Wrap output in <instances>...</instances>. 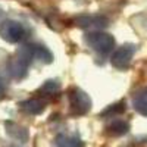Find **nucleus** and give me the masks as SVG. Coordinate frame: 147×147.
<instances>
[{
  "mask_svg": "<svg viewBox=\"0 0 147 147\" xmlns=\"http://www.w3.org/2000/svg\"><path fill=\"white\" fill-rule=\"evenodd\" d=\"M55 147H84V143L75 134H59L55 138Z\"/></svg>",
  "mask_w": 147,
  "mask_h": 147,
  "instance_id": "nucleus-10",
  "label": "nucleus"
},
{
  "mask_svg": "<svg viewBox=\"0 0 147 147\" xmlns=\"http://www.w3.org/2000/svg\"><path fill=\"white\" fill-rule=\"evenodd\" d=\"M132 107L137 113L147 118V87L140 88L132 97Z\"/></svg>",
  "mask_w": 147,
  "mask_h": 147,
  "instance_id": "nucleus-8",
  "label": "nucleus"
},
{
  "mask_svg": "<svg viewBox=\"0 0 147 147\" xmlns=\"http://www.w3.org/2000/svg\"><path fill=\"white\" fill-rule=\"evenodd\" d=\"M85 43L91 47L93 50L100 55V56H107L115 47V38L113 35H110L107 32H103L100 30L97 31H88L84 37Z\"/></svg>",
  "mask_w": 147,
  "mask_h": 147,
  "instance_id": "nucleus-2",
  "label": "nucleus"
},
{
  "mask_svg": "<svg viewBox=\"0 0 147 147\" xmlns=\"http://www.w3.org/2000/svg\"><path fill=\"white\" fill-rule=\"evenodd\" d=\"M59 90H60V82L57 80H47L40 87V93L43 96H53L59 93Z\"/></svg>",
  "mask_w": 147,
  "mask_h": 147,
  "instance_id": "nucleus-13",
  "label": "nucleus"
},
{
  "mask_svg": "<svg viewBox=\"0 0 147 147\" xmlns=\"http://www.w3.org/2000/svg\"><path fill=\"white\" fill-rule=\"evenodd\" d=\"M125 102H119L116 105H110L105 112L102 113L103 116H115V115H119L122 112H125Z\"/></svg>",
  "mask_w": 147,
  "mask_h": 147,
  "instance_id": "nucleus-14",
  "label": "nucleus"
},
{
  "mask_svg": "<svg viewBox=\"0 0 147 147\" xmlns=\"http://www.w3.org/2000/svg\"><path fill=\"white\" fill-rule=\"evenodd\" d=\"M27 35V30L19 21L15 19H5L0 24V37L10 44L21 43Z\"/></svg>",
  "mask_w": 147,
  "mask_h": 147,
  "instance_id": "nucleus-4",
  "label": "nucleus"
},
{
  "mask_svg": "<svg viewBox=\"0 0 147 147\" xmlns=\"http://www.w3.org/2000/svg\"><path fill=\"white\" fill-rule=\"evenodd\" d=\"M68 99H69V106H71L72 115L84 116L91 110L93 103H91L90 96L78 87H71L68 90Z\"/></svg>",
  "mask_w": 147,
  "mask_h": 147,
  "instance_id": "nucleus-3",
  "label": "nucleus"
},
{
  "mask_svg": "<svg viewBox=\"0 0 147 147\" xmlns=\"http://www.w3.org/2000/svg\"><path fill=\"white\" fill-rule=\"evenodd\" d=\"M129 131V124L124 119H113L110 124L106 125L105 132L109 137H121L125 136V134Z\"/></svg>",
  "mask_w": 147,
  "mask_h": 147,
  "instance_id": "nucleus-7",
  "label": "nucleus"
},
{
  "mask_svg": "<svg viewBox=\"0 0 147 147\" xmlns=\"http://www.w3.org/2000/svg\"><path fill=\"white\" fill-rule=\"evenodd\" d=\"M19 107L28 115H40L46 109V102L41 99H27L19 103Z\"/></svg>",
  "mask_w": 147,
  "mask_h": 147,
  "instance_id": "nucleus-9",
  "label": "nucleus"
},
{
  "mask_svg": "<svg viewBox=\"0 0 147 147\" xmlns=\"http://www.w3.org/2000/svg\"><path fill=\"white\" fill-rule=\"evenodd\" d=\"M6 91V84H5V80L0 77V96H3Z\"/></svg>",
  "mask_w": 147,
  "mask_h": 147,
  "instance_id": "nucleus-15",
  "label": "nucleus"
},
{
  "mask_svg": "<svg viewBox=\"0 0 147 147\" xmlns=\"http://www.w3.org/2000/svg\"><path fill=\"white\" fill-rule=\"evenodd\" d=\"M5 127H6V132L10 137H13V138H16L22 143H25L28 140V131L24 127H21L18 124H13V122H6Z\"/></svg>",
  "mask_w": 147,
  "mask_h": 147,
  "instance_id": "nucleus-12",
  "label": "nucleus"
},
{
  "mask_svg": "<svg viewBox=\"0 0 147 147\" xmlns=\"http://www.w3.org/2000/svg\"><path fill=\"white\" fill-rule=\"evenodd\" d=\"M75 24L84 30H103L109 25V19L103 15H81L75 19Z\"/></svg>",
  "mask_w": 147,
  "mask_h": 147,
  "instance_id": "nucleus-6",
  "label": "nucleus"
},
{
  "mask_svg": "<svg viewBox=\"0 0 147 147\" xmlns=\"http://www.w3.org/2000/svg\"><path fill=\"white\" fill-rule=\"evenodd\" d=\"M34 59L32 55V46L31 44H24L19 47V50L16 52L15 57L10 60L9 63V72L15 80H24L28 74V68Z\"/></svg>",
  "mask_w": 147,
  "mask_h": 147,
  "instance_id": "nucleus-1",
  "label": "nucleus"
},
{
  "mask_svg": "<svg viewBox=\"0 0 147 147\" xmlns=\"http://www.w3.org/2000/svg\"><path fill=\"white\" fill-rule=\"evenodd\" d=\"M32 46V55H34V59L40 60L41 63H52L53 62V55L49 49L43 44H31Z\"/></svg>",
  "mask_w": 147,
  "mask_h": 147,
  "instance_id": "nucleus-11",
  "label": "nucleus"
},
{
  "mask_svg": "<svg viewBox=\"0 0 147 147\" xmlns=\"http://www.w3.org/2000/svg\"><path fill=\"white\" fill-rule=\"evenodd\" d=\"M137 47L134 44H122L121 47H118L113 52L112 57H110V63L113 68L119 69V71H127L131 65V60L136 55Z\"/></svg>",
  "mask_w": 147,
  "mask_h": 147,
  "instance_id": "nucleus-5",
  "label": "nucleus"
},
{
  "mask_svg": "<svg viewBox=\"0 0 147 147\" xmlns=\"http://www.w3.org/2000/svg\"><path fill=\"white\" fill-rule=\"evenodd\" d=\"M0 16H2V9H0Z\"/></svg>",
  "mask_w": 147,
  "mask_h": 147,
  "instance_id": "nucleus-16",
  "label": "nucleus"
}]
</instances>
